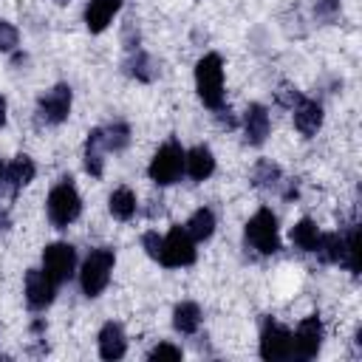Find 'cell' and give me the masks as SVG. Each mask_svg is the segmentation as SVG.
I'll return each mask as SVG.
<instances>
[{
	"mask_svg": "<svg viewBox=\"0 0 362 362\" xmlns=\"http://www.w3.org/2000/svg\"><path fill=\"white\" fill-rule=\"evenodd\" d=\"M54 3H57V6H65V3H71V0H54Z\"/></svg>",
	"mask_w": 362,
	"mask_h": 362,
	"instance_id": "obj_35",
	"label": "cell"
},
{
	"mask_svg": "<svg viewBox=\"0 0 362 362\" xmlns=\"http://www.w3.org/2000/svg\"><path fill=\"white\" fill-rule=\"evenodd\" d=\"M127 351V337L119 322H105L99 331V356L102 359H122Z\"/></svg>",
	"mask_w": 362,
	"mask_h": 362,
	"instance_id": "obj_17",
	"label": "cell"
},
{
	"mask_svg": "<svg viewBox=\"0 0 362 362\" xmlns=\"http://www.w3.org/2000/svg\"><path fill=\"white\" fill-rule=\"evenodd\" d=\"M147 359L150 362H156V359H181V348H175V345H170V342H158L156 348H150V354H147Z\"/></svg>",
	"mask_w": 362,
	"mask_h": 362,
	"instance_id": "obj_29",
	"label": "cell"
},
{
	"mask_svg": "<svg viewBox=\"0 0 362 362\" xmlns=\"http://www.w3.org/2000/svg\"><path fill=\"white\" fill-rule=\"evenodd\" d=\"M198 257L195 252V240L189 238V232L184 226H173L164 238H161V255L158 263L167 269H181V266H192Z\"/></svg>",
	"mask_w": 362,
	"mask_h": 362,
	"instance_id": "obj_6",
	"label": "cell"
},
{
	"mask_svg": "<svg viewBox=\"0 0 362 362\" xmlns=\"http://www.w3.org/2000/svg\"><path fill=\"white\" fill-rule=\"evenodd\" d=\"M105 139H102V127H93L90 133H88V139H85V153H82V158H85V173L88 175H93V178H102V173H105Z\"/></svg>",
	"mask_w": 362,
	"mask_h": 362,
	"instance_id": "obj_18",
	"label": "cell"
},
{
	"mask_svg": "<svg viewBox=\"0 0 362 362\" xmlns=\"http://www.w3.org/2000/svg\"><path fill=\"white\" fill-rule=\"evenodd\" d=\"M314 17L320 23H334L339 17V0H317L314 3Z\"/></svg>",
	"mask_w": 362,
	"mask_h": 362,
	"instance_id": "obj_27",
	"label": "cell"
},
{
	"mask_svg": "<svg viewBox=\"0 0 362 362\" xmlns=\"http://www.w3.org/2000/svg\"><path fill=\"white\" fill-rule=\"evenodd\" d=\"M243 139H246V144H252V147H260L263 141H266V136L272 133V119H269V110L263 107V105H257V102H252L246 110H243Z\"/></svg>",
	"mask_w": 362,
	"mask_h": 362,
	"instance_id": "obj_12",
	"label": "cell"
},
{
	"mask_svg": "<svg viewBox=\"0 0 362 362\" xmlns=\"http://www.w3.org/2000/svg\"><path fill=\"white\" fill-rule=\"evenodd\" d=\"M184 153H187V150H184L175 139L164 141V144L156 150V156H153V161H150V167H147L150 181L158 184V187L175 184V181L184 175Z\"/></svg>",
	"mask_w": 362,
	"mask_h": 362,
	"instance_id": "obj_5",
	"label": "cell"
},
{
	"mask_svg": "<svg viewBox=\"0 0 362 362\" xmlns=\"http://www.w3.org/2000/svg\"><path fill=\"white\" fill-rule=\"evenodd\" d=\"M122 0H88L85 6V25L90 34H99L110 25V20L119 14Z\"/></svg>",
	"mask_w": 362,
	"mask_h": 362,
	"instance_id": "obj_16",
	"label": "cell"
},
{
	"mask_svg": "<svg viewBox=\"0 0 362 362\" xmlns=\"http://www.w3.org/2000/svg\"><path fill=\"white\" fill-rule=\"evenodd\" d=\"M243 240L249 249L257 255H277L280 252V229H277V215L269 206H260L243 229Z\"/></svg>",
	"mask_w": 362,
	"mask_h": 362,
	"instance_id": "obj_3",
	"label": "cell"
},
{
	"mask_svg": "<svg viewBox=\"0 0 362 362\" xmlns=\"http://www.w3.org/2000/svg\"><path fill=\"white\" fill-rule=\"evenodd\" d=\"M42 272L59 286L76 272V249L71 243H48L42 252Z\"/></svg>",
	"mask_w": 362,
	"mask_h": 362,
	"instance_id": "obj_10",
	"label": "cell"
},
{
	"mask_svg": "<svg viewBox=\"0 0 362 362\" xmlns=\"http://www.w3.org/2000/svg\"><path fill=\"white\" fill-rule=\"evenodd\" d=\"M102 139H105L107 153H122L130 144V124L127 122H110L107 127H102Z\"/></svg>",
	"mask_w": 362,
	"mask_h": 362,
	"instance_id": "obj_25",
	"label": "cell"
},
{
	"mask_svg": "<svg viewBox=\"0 0 362 362\" xmlns=\"http://www.w3.org/2000/svg\"><path fill=\"white\" fill-rule=\"evenodd\" d=\"M6 189V161L0 158V192Z\"/></svg>",
	"mask_w": 362,
	"mask_h": 362,
	"instance_id": "obj_34",
	"label": "cell"
},
{
	"mask_svg": "<svg viewBox=\"0 0 362 362\" xmlns=\"http://www.w3.org/2000/svg\"><path fill=\"white\" fill-rule=\"evenodd\" d=\"M320 229H317V223L311 221V218H303V221H297L294 226H291V232H288V238H291V243L300 249V252H308V255H314V249H317V243H320Z\"/></svg>",
	"mask_w": 362,
	"mask_h": 362,
	"instance_id": "obj_24",
	"label": "cell"
},
{
	"mask_svg": "<svg viewBox=\"0 0 362 362\" xmlns=\"http://www.w3.org/2000/svg\"><path fill=\"white\" fill-rule=\"evenodd\" d=\"M195 88H198L201 102L209 110L223 107V62L215 51L204 54L195 62Z\"/></svg>",
	"mask_w": 362,
	"mask_h": 362,
	"instance_id": "obj_2",
	"label": "cell"
},
{
	"mask_svg": "<svg viewBox=\"0 0 362 362\" xmlns=\"http://www.w3.org/2000/svg\"><path fill=\"white\" fill-rule=\"evenodd\" d=\"M274 96H277V105H283V107H288V110L303 99V93H300L297 88H291V85H280V90H277Z\"/></svg>",
	"mask_w": 362,
	"mask_h": 362,
	"instance_id": "obj_30",
	"label": "cell"
},
{
	"mask_svg": "<svg viewBox=\"0 0 362 362\" xmlns=\"http://www.w3.org/2000/svg\"><path fill=\"white\" fill-rule=\"evenodd\" d=\"M57 283L42 272V269H31L25 272V303L31 311H42L54 303L57 297Z\"/></svg>",
	"mask_w": 362,
	"mask_h": 362,
	"instance_id": "obj_11",
	"label": "cell"
},
{
	"mask_svg": "<svg viewBox=\"0 0 362 362\" xmlns=\"http://www.w3.org/2000/svg\"><path fill=\"white\" fill-rule=\"evenodd\" d=\"M184 173L192 181H206L215 173V156L206 144H195L192 150L184 153Z\"/></svg>",
	"mask_w": 362,
	"mask_h": 362,
	"instance_id": "obj_15",
	"label": "cell"
},
{
	"mask_svg": "<svg viewBox=\"0 0 362 362\" xmlns=\"http://www.w3.org/2000/svg\"><path fill=\"white\" fill-rule=\"evenodd\" d=\"M34 175H37V164L31 161V156L20 153V156H14V158L6 164V189H8L11 195H17L23 187H28V184L34 181Z\"/></svg>",
	"mask_w": 362,
	"mask_h": 362,
	"instance_id": "obj_14",
	"label": "cell"
},
{
	"mask_svg": "<svg viewBox=\"0 0 362 362\" xmlns=\"http://www.w3.org/2000/svg\"><path fill=\"white\" fill-rule=\"evenodd\" d=\"M8 226H11L8 209H6V206H0V235H6V232H8Z\"/></svg>",
	"mask_w": 362,
	"mask_h": 362,
	"instance_id": "obj_32",
	"label": "cell"
},
{
	"mask_svg": "<svg viewBox=\"0 0 362 362\" xmlns=\"http://www.w3.org/2000/svg\"><path fill=\"white\" fill-rule=\"evenodd\" d=\"M113 266H116L113 249H107V246L90 249V255L82 260V269H79L82 294H85V297H99V294L107 288V283H110Z\"/></svg>",
	"mask_w": 362,
	"mask_h": 362,
	"instance_id": "obj_4",
	"label": "cell"
},
{
	"mask_svg": "<svg viewBox=\"0 0 362 362\" xmlns=\"http://www.w3.org/2000/svg\"><path fill=\"white\" fill-rule=\"evenodd\" d=\"M283 170L280 164L269 161V158H260L255 167H252V184L257 189H269V192H280L283 189Z\"/></svg>",
	"mask_w": 362,
	"mask_h": 362,
	"instance_id": "obj_19",
	"label": "cell"
},
{
	"mask_svg": "<svg viewBox=\"0 0 362 362\" xmlns=\"http://www.w3.org/2000/svg\"><path fill=\"white\" fill-rule=\"evenodd\" d=\"M8 102H6V96L0 93V127H6V122H8Z\"/></svg>",
	"mask_w": 362,
	"mask_h": 362,
	"instance_id": "obj_33",
	"label": "cell"
},
{
	"mask_svg": "<svg viewBox=\"0 0 362 362\" xmlns=\"http://www.w3.org/2000/svg\"><path fill=\"white\" fill-rule=\"evenodd\" d=\"M322 337H325V328H322L320 314L305 317L297 325V331L291 334V356L294 359H314L322 348Z\"/></svg>",
	"mask_w": 362,
	"mask_h": 362,
	"instance_id": "obj_8",
	"label": "cell"
},
{
	"mask_svg": "<svg viewBox=\"0 0 362 362\" xmlns=\"http://www.w3.org/2000/svg\"><path fill=\"white\" fill-rule=\"evenodd\" d=\"M17 42H20V31L8 20H0V51L8 54L17 48Z\"/></svg>",
	"mask_w": 362,
	"mask_h": 362,
	"instance_id": "obj_28",
	"label": "cell"
},
{
	"mask_svg": "<svg viewBox=\"0 0 362 362\" xmlns=\"http://www.w3.org/2000/svg\"><path fill=\"white\" fill-rule=\"evenodd\" d=\"M173 328L184 337H192L201 328V305L192 300H184L173 308Z\"/></svg>",
	"mask_w": 362,
	"mask_h": 362,
	"instance_id": "obj_20",
	"label": "cell"
},
{
	"mask_svg": "<svg viewBox=\"0 0 362 362\" xmlns=\"http://www.w3.org/2000/svg\"><path fill=\"white\" fill-rule=\"evenodd\" d=\"M124 71H127L133 79H139V82H153L156 74H158L156 62H153L150 54L141 51V48H130V54H127V59H124Z\"/></svg>",
	"mask_w": 362,
	"mask_h": 362,
	"instance_id": "obj_21",
	"label": "cell"
},
{
	"mask_svg": "<svg viewBox=\"0 0 362 362\" xmlns=\"http://www.w3.org/2000/svg\"><path fill=\"white\" fill-rule=\"evenodd\" d=\"M141 246H144V252L153 257V260H158V255H161V235L158 232H144L141 235Z\"/></svg>",
	"mask_w": 362,
	"mask_h": 362,
	"instance_id": "obj_31",
	"label": "cell"
},
{
	"mask_svg": "<svg viewBox=\"0 0 362 362\" xmlns=\"http://www.w3.org/2000/svg\"><path fill=\"white\" fill-rule=\"evenodd\" d=\"M107 209L116 221H130L139 209V201H136V192L130 187H116L107 198Z\"/></svg>",
	"mask_w": 362,
	"mask_h": 362,
	"instance_id": "obj_22",
	"label": "cell"
},
{
	"mask_svg": "<svg viewBox=\"0 0 362 362\" xmlns=\"http://www.w3.org/2000/svg\"><path fill=\"white\" fill-rule=\"evenodd\" d=\"M71 105H74L71 85H65V82L54 85L51 90H45L37 99V119H40V124H48V127L62 124L68 119V113H71Z\"/></svg>",
	"mask_w": 362,
	"mask_h": 362,
	"instance_id": "obj_7",
	"label": "cell"
},
{
	"mask_svg": "<svg viewBox=\"0 0 362 362\" xmlns=\"http://www.w3.org/2000/svg\"><path fill=\"white\" fill-rule=\"evenodd\" d=\"M260 356L266 362L291 359V331L286 325L274 322L272 317H266L260 325Z\"/></svg>",
	"mask_w": 362,
	"mask_h": 362,
	"instance_id": "obj_9",
	"label": "cell"
},
{
	"mask_svg": "<svg viewBox=\"0 0 362 362\" xmlns=\"http://www.w3.org/2000/svg\"><path fill=\"white\" fill-rule=\"evenodd\" d=\"M342 238H345V252H342V263H339V266H345L351 274H359V243H356L359 232H356V226L351 223V226L342 232Z\"/></svg>",
	"mask_w": 362,
	"mask_h": 362,
	"instance_id": "obj_26",
	"label": "cell"
},
{
	"mask_svg": "<svg viewBox=\"0 0 362 362\" xmlns=\"http://www.w3.org/2000/svg\"><path fill=\"white\" fill-rule=\"evenodd\" d=\"M45 212H48V221L57 226V229H68L79 212H82V198H79V189L74 187L71 175L59 178L51 192H48V201H45Z\"/></svg>",
	"mask_w": 362,
	"mask_h": 362,
	"instance_id": "obj_1",
	"label": "cell"
},
{
	"mask_svg": "<svg viewBox=\"0 0 362 362\" xmlns=\"http://www.w3.org/2000/svg\"><path fill=\"white\" fill-rule=\"evenodd\" d=\"M291 116H294V127H297L305 139L317 136V130L322 127V105H320L317 99L303 96V99L291 107Z\"/></svg>",
	"mask_w": 362,
	"mask_h": 362,
	"instance_id": "obj_13",
	"label": "cell"
},
{
	"mask_svg": "<svg viewBox=\"0 0 362 362\" xmlns=\"http://www.w3.org/2000/svg\"><path fill=\"white\" fill-rule=\"evenodd\" d=\"M184 229L189 232V238H192L195 243H204V240H209V238L215 235V212H212L209 206H201V209H195V212L189 215V221L184 223Z\"/></svg>",
	"mask_w": 362,
	"mask_h": 362,
	"instance_id": "obj_23",
	"label": "cell"
}]
</instances>
